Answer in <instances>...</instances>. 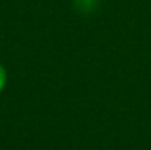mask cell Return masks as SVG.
I'll use <instances>...</instances> for the list:
<instances>
[{"instance_id": "obj_1", "label": "cell", "mask_w": 151, "mask_h": 150, "mask_svg": "<svg viewBox=\"0 0 151 150\" xmlns=\"http://www.w3.org/2000/svg\"><path fill=\"white\" fill-rule=\"evenodd\" d=\"M94 0H76V6L81 10H91L94 7Z\"/></svg>"}, {"instance_id": "obj_2", "label": "cell", "mask_w": 151, "mask_h": 150, "mask_svg": "<svg viewBox=\"0 0 151 150\" xmlns=\"http://www.w3.org/2000/svg\"><path fill=\"white\" fill-rule=\"evenodd\" d=\"M6 71H4V68L0 65V91L4 88V86H6Z\"/></svg>"}]
</instances>
